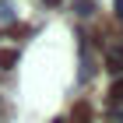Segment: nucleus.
<instances>
[{
    "instance_id": "f03ea898",
    "label": "nucleus",
    "mask_w": 123,
    "mask_h": 123,
    "mask_svg": "<svg viewBox=\"0 0 123 123\" xmlns=\"http://www.w3.org/2000/svg\"><path fill=\"white\" fill-rule=\"evenodd\" d=\"M14 60H18V53H14V49H0V67H11Z\"/></svg>"
},
{
    "instance_id": "7ed1b4c3",
    "label": "nucleus",
    "mask_w": 123,
    "mask_h": 123,
    "mask_svg": "<svg viewBox=\"0 0 123 123\" xmlns=\"http://www.w3.org/2000/svg\"><path fill=\"white\" fill-rule=\"evenodd\" d=\"M120 98H123V77L116 81L113 88H109V102H120Z\"/></svg>"
},
{
    "instance_id": "f257e3e1",
    "label": "nucleus",
    "mask_w": 123,
    "mask_h": 123,
    "mask_svg": "<svg viewBox=\"0 0 123 123\" xmlns=\"http://www.w3.org/2000/svg\"><path fill=\"white\" fill-rule=\"evenodd\" d=\"M70 120H74V123H88V120H92V109H88V102H77L74 109H70Z\"/></svg>"
},
{
    "instance_id": "20e7f679",
    "label": "nucleus",
    "mask_w": 123,
    "mask_h": 123,
    "mask_svg": "<svg viewBox=\"0 0 123 123\" xmlns=\"http://www.w3.org/2000/svg\"><path fill=\"white\" fill-rule=\"evenodd\" d=\"M105 67H109V70H123V53L109 56V60H105Z\"/></svg>"
}]
</instances>
